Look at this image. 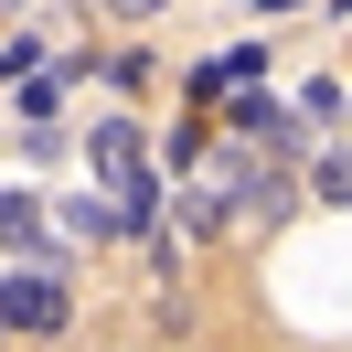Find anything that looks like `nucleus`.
I'll use <instances>...</instances> for the list:
<instances>
[{
    "label": "nucleus",
    "mask_w": 352,
    "mask_h": 352,
    "mask_svg": "<svg viewBox=\"0 0 352 352\" xmlns=\"http://www.w3.org/2000/svg\"><path fill=\"white\" fill-rule=\"evenodd\" d=\"M224 129H235L245 150H278V160H288V150H309V118H288L278 96H256V86H245L235 107H224Z\"/></svg>",
    "instance_id": "f03ea898"
},
{
    "label": "nucleus",
    "mask_w": 352,
    "mask_h": 352,
    "mask_svg": "<svg viewBox=\"0 0 352 352\" xmlns=\"http://www.w3.org/2000/svg\"><path fill=\"white\" fill-rule=\"evenodd\" d=\"M107 11H129V22H139V11H160V0H107Z\"/></svg>",
    "instance_id": "6e6552de"
},
{
    "label": "nucleus",
    "mask_w": 352,
    "mask_h": 352,
    "mask_svg": "<svg viewBox=\"0 0 352 352\" xmlns=\"http://www.w3.org/2000/svg\"><path fill=\"white\" fill-rule=\"evenodd\" d=\"M342 107H352V86H309V96H299V118H309V129H331Z\"/></svg>",
    "instance_id": "0eeeda50"
},
{
    "label": "nucleus",
    "mask_w": 352,
    "mask_h": 352,
    "mask_svg": "<svg viewBox=\"0 0 352 352\" xmlns=\"http://www.w3.org/2000/svg\"><path fill=\"white\" fill-rule=\"evenodd\" d=\"M86 171L107 182V192H129V182H150V171H139V139H129V118H96V150H86Z\"/></svg>",
    "instance_id": "7ed1b4c3"
},
{
    "label": "nucleus",
    "mask_w": 352,
    "mask_h": 352,
    "mask_svg": "<svg viewBox=\"0 0 352 352\" xmlns=\"http://www.w3.org/2000/svg\"><path fill=\"white\" fill-rule=\"evenodd\" d=\"M65 320H75V288L54 278V267H0V331H32V342H54Z\"/></svg>",
    "instance_id": "f257e3e1"
},
{
    "label": "nucleus",
    "mask_w": 352,
    "mask_h": 352,
    "mask_svg": "<svg viewBox=\"0 0 352 352\" xmlns=\"http://www.w3.org/2000/svg\"><path fill=\"white\" fill-rule=\"evenodd\" d=\"M288 203H299V192H288L278 171H235V224H278Z\"/></svg>",
    "instance_id": "20e7f679"
},
{
    "label": "nucleus",
    "mask_w": 352,
    "mask_h": 352,
    "mask_svg": "<svg viewBox=\"0 0 352 352\" xmlns=\"http://www.w3.org/2000/svg\"><path fill=\"white\" fill-rule=\"evenodd\" d=\"M0 245H11V256H32V245H43V203L11 192V182H0Z\"/></svg>",
    "instance_id": "39448f33"
},
{
    "label": "nucleus",
    "mask_w": 352,
    "mask_h": 352,
    "mask_svg": "<svg viewBox=\"0 0 352 352\" xmlns=\"http://www.w3.org/2000/svg\"><path fill=\"white\" fill-rule=\"evenodd\" d=\"M309 192H320L331 214H352V150H320V160H309Z\"/></svg>",
    "instance_id": "423d86ee"
}]
</instances>
